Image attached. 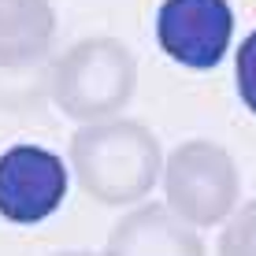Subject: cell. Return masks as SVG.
Returning a JSON list of instances; mask_svg holds the SVG:
<instances>
[{"label":"cell","instance_id":"1","mask_svg":"<svg viewBox=\"0 0 256 256\" xmlns=\"http://www.w3.org/2000/svg\"><path fill=\"white\" fill-rule=\"evenodd\" d=\"M70 171L86 197L104 208H126L148 197L164 171V148L138 119L86 122L70 138Z\"/></svg>","mask_w":256,"mask_h":256},{"label":"cell","instance_id":"2","mask_svg":"<svg viewBox=\"0 0 256 256\" xmlns=\"http://www.w3.org/2000/svg\"><path fill=\"white\" fill-rule=\"evenodd\" d=\"M138 90V60L119 38H86L56 56L48 70L52 104L74 122L116 119Z\"/></svg>","mask_w":256,"mask_h":256},{"label":"cell","instance_id":"3","mask_svg":"<svg viewBox=\"0 0 256 256\" xmlns=\"http://www.w3.org/2000/svg\"><path fill=\"white\" fill-rule=\"evenodd\" d=\"M160 186H164L167 208L182 223L204 230V226H216L238 212L242 174H238L234 156L223 145L193 138V141H182L178 148H171L160 171Z\"/></svg>","mask_w":256,"mask_h":256},{"label":"cell","instance_id":"4","mask_svg":"<svg viewBox=\"0 0 256 256\" xmlns=\"http://www.w3.org/2000/svg\"><path fill=\"white\" fill-rule=\"evenodd\" d=\"M234 38V12L226 0H164L156 12V41L164 56L190 70L223 64Z\"/></svg>","mask_w":256,"mask_h":256},{"label":"cell","instance_id":"5","mask_svg":"<svg viewBox=\"0 0 256 256\" xmlns=\"http://www.w3.org/2000/svg\"><path fill=\"white\" fill-rule=\"evenodd\" d=\"M67 164L41 145H12L0 152V219L34 226L67 197Z\"/></svg>","mask_w":256,"mask_h":256},{"label":"cell","instance_id":"6","mask_svg":"<svg viewBox=\"0 0 256 256\" xmlns=\"http://www.w3.org/2000/svg\"><path fill=\"white\" fill-rule=\"evenodd\" d=\"M104 256H208L197 226L182 223L167 204H141L116 223Z\"/></svg>","mask_w":256,"mask_h":256},{"label":"cell","instance_id":"7","mask_svg":"<svg viewBox=\"0 0 256 256\" xmlns=\"http://www.w3.org/2000/svg\"><path fill=\"white\" fill-rule=\"evenodd\" d=\"M52 0H0V70H30L52 52Z\"/></svg>","mask_w":256,"mask_h":256},{"label":"cell","instance_id":"8","mask_svg":"<svg viewBox=\"0 0 256 256\" xmlns=\"http://www.w3.org/2000/svg\"><path fill=\"white\" fill-rule=\"evenodd\" d=\"M219 256H256V200L242 204L219 234Z\"/></svg>","mask_w":256,"mask_h":256},{"label":"cell","instance_id":"9","mask_svg":"<svg viewBox=\"0 0 256 256\" xmlns=\"http://www.w3.org/2000/svg\"><path fill=\"white\" fill-rule=\"evenodd\" d=\"M234 82H238V96H242V104L256 116V30L242 41V45H238Z\"/></svg>","mask_w":256,"mask_h":256},{"label":"cell","instance_id":"10","mask_svg":"<svg viewBox=\"0 0 256 256\" xmlns=\"http://www.w3.org/2000/svg\"><path fill=\"white\" fill-rule=\"evenodd\" d=\"M52 256H96V252H86V249H70V252H52Z\"/></svg>","mask_w":256,"mask_h":256}]
</instances>
